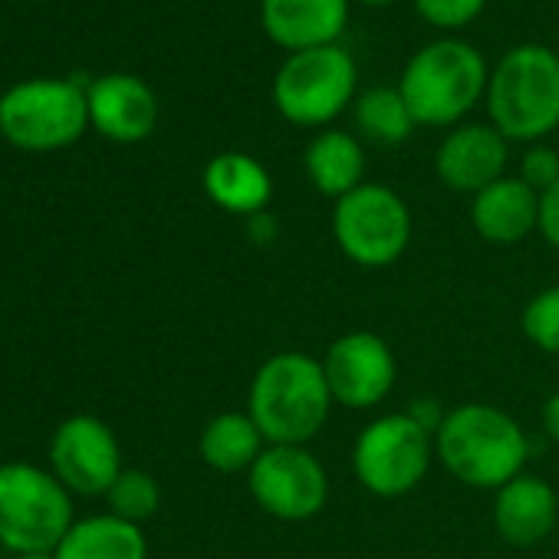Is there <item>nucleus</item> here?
<instances>
[{"label": "nucleus", "mask_w": 559, "mask_h": 559, "mask_svg": "<svg viewBox=\"0 0 559 559\" xmlns=\"http://www.w3.org/2000/svg\"><path fill=\"white\" fill-rule=\"evenodd\" d=\"M70 490L57 474L27 461L0 464V546L11 552H53L73 526Z\"/></svg>", "instance_id": "5"}, {"label": "nucleus", "mask_w": 559, "mask_h": 559, "mask_svg": "<svg viewBox=\"0 0 559 559\" xmlns=\"http://www.w3.org/2000/svg\"><path fill=\"white\" fill-rule=\"evenodd\" d=\"M204 191L217 207L257 217L273 198V178L257 158L243 152H221L204 168Z\"/></svg>", "instance_id": "18"}, {"label": "nucleus", "mask_w": 559, "mask_h": 559, "mask_svg": "<svg viewBox=\"0 0 559 559\" xmlns=\"http://www.w3.org/2000/svg\"><path fill=\"white\" fill-rule=\"evenodd\" d=\"M53 552L57 559H148V539L139 523L99 513L73 523Z\"/></svg>", "instance_id": "19"}, {"label": "nucleus", "mask_w": 559, "mask_h": 559, "mask_svg": "<svg viewBox=\"0 0 559 559\" xmlns=\"http://www.w3.org/2000/svg\"><path fill=\"white\" fill-rule=\"evenodd\" d=\"M493 129L510 142H536L559 126V57L549 47H513L487 83Z\"/></svg>", "instance_id": "3"}, {"label": "nucleus", "mask_w": 559, "mask_h": 559, "mask_svg": "<svg viewBox=\"0 0 559 559\" xmlns=\"http://www.w3.org/2000/svg\"><path fill=\"white\" fill-rule=\"evenodd\" d=\"M539 234L546 237L549 247L559 250V185L539 194Z\"/></svg>", "instance_id": "27"}, {"label": "nucleus", "mask_w": 559, "mask_h": 559, "mask_svg": "<svg viewBox=\"0 0 559 559\" xmlns=\"http://www.w3.org/2000/svg\"><path fill=\"white\" fill-rule=\"evenodd\" d=\"M356 63L343 47H320L290 53L273 80V103L280 116L317 129L333 122L356 96Z\"/></svg>", "instance_id": "7"}, {"label": "nucleus", "mask_w": 559, "mask_h": 559, "mask_svg": "<svg viewBox=\"0 0 559 559\" xmlns=\"http://www.w3.org/2000/svg\"><path fill=\"white\" fill-rule=\"evenodd\" d=\"M543 428L546 435L559 444V392H552L543 405Z\"/></svg>", "instance_id": "28"}, {"label": "nucleus", "mask_w": 559, "mask_h": 559, "mask_svg": "<svg viewBox=\"0 0 559 559\" xmlns=\"http://www.w3.org/2000/svg\"><path fill=\"white\" fill-rule=\"evenodd\" d=\"M559 516V497L552 484L536 474H520L493 497V526L513 546H533L546 539Z\"/></svg>", "instance_id": "16"}, {"label": "nucleus", "mask_w": 559, "mask_h": 559, "mask_svg": "<svg viewBox=\"0 0 559 559\" xmlns=\"http://www.w3.org/2000/svg\"><path fill=\"white\" fill-rule=\"evenodd\" d=\"M435 454L461 484L500 490L523 474L530 441L520 421L503 408L467 402L444 415L435 435Z\"/></svg>", "instance_id": "2"}, {"label": "nucleus", "mask_w": 559, "mask_h": 559, "mask_svg": "<svg viewBox=\"0 0 559 559\" xmlns=\"http://www.w3.org/2000/svg\"><path fill=\"white\" fill-rule=\"evenodd\" d=\"M50 464L67 490L96 497L106 493L122 474V451L103 418L73 415L53 431Z\"/></svg>", "instance_id": "12"}, {"label": "nucleus", "mask_w": 559, "mask_h": 559, "mask_svg": "<svg viewBox=\"0 0 559 559\" xmlns=\"http://www.w3.org/2000/svg\"><path fill=\"white\" fill-rule=\"evenodd\" d=\"M471 221L487 243H520L539 230V194L520 178H497L474 194Z\"/></svg>", "instance_id": "17"}, {"label": "nucleus", "mask_w": 559, "mask_h": 559, "mask_svg": "<svg viewBox=\"0 0 559 559\" xmlns=\"http://www.w3.org/2000/svg\"><path fill=\"white\" fill-rule=\"evenodd\" d=\"M487 83V63L471 44L438 40L408 60L399 93L418 126H451L477 106Z\"/></svg>", "instance_id": "4"}, {"label": "nucleus", "mask_w": 559, "mask_h": 559, "mask_svg": "<svg viewBox=\"0 0 559 559\" xmlns=\"http://www.w3.org/2000/svg\"><path fill=\"white\" fill-rule=\"evenodd\" d=\"M356 126L379 145H402L418 126L399 86H376L356 99Z\"/></svg>", "instance_id": "22"}, {"label": "nucleus", "mask_w": 559, "mask_h": 559, "mask_svg": "<svg viewBox=\"0 0 559 559\" xmlns=\"http://www.w3.org/2000/svg\"><path fill=\"white\" fill-rule=\"evenodd\" d=\"M362 4H372V8H382V4H392V0H362Z\"/></svg>", "instance_id": "30"}, {"label": "nucleus", "mask_w": 559, "mask_h": 559, "mask_svg": "<svg viewBox=\"0 0 559 559\" xmlns=\"http://www.w3.org/2000/svg\"><path fill=\"white\" fill-rule=\"evenodd\" d=\"M90 122L116 142H139L152 135L158 119L155 93L129 73H109L86 90Z\"/></svg>", "instance_id": "15"}, {"label": "nucleus", "mask_w": 559, "mask_h": 559, "mask_svg": "<svg viewBox=\"0 0 559 559\" xmlns=\"http://www.w3.org/2000/svg\"><path fill=\"white\" fill-rule=\"evenodd\" d=\"M90 122L86 93L70 80H31L0 96V132L27 152L76 142Z\"/></svg>", "instance_id": "9"}, {"label": "nucleus", "mask_w": 559, "mask_h": 559, "mask_svg": "<svg viewBox=\"0 0 559 559\" xmlns=\"http://www.w3.org/2000/svg\"><path fill=\"white\" fill-rule=\"evenodd\" d=\"M523 336L549 356H559V287L539 290L523 310Z\"/></svg>", "instance_id": "24"}, {"label": "nucleus", "mask_w": 559, "mask_h": 559, "mask_svg": "<svg viewBox=\"0 0 559 559\" xmlns=\"http://www.w3.org/2000/svg\"><path fill=\"white\" fill-rule=\"evenodd\" d=\"M323 372L336 405L366 412L389 399L399 379V362L382 336L356 330L333 340L323 359Z\"/></svg>", "instance_id": "11"}, {"label": "nucleus", "mask_w": 559, "mask_h": 559, "mask_svg": "<svg viewBox=\"0 0 559 559\" xmlns=\"http://www.w3.org/2000/svg\"><path fill=\"white\" fill-rule=\"evenodd\" d=\"M17 559H57V552H21Z\"/></svg>", "instance_id": "29"}, {"label": "nucleus", "mask_w": 559, "mask_h": 559, "mask_svg": "<svg viewBox=\"0 0 559 559\" xmlns=\"http://www.w3.org/2000/svg\"><path fill=\"white\" fill-rule=\"evenodd\" d=\"M520 181H526L536 194H546L559 185V155L546 145H533L520 162Z\"/></svg>", "instance_id": "26"}, {"label": "nucleus", "mask_w": 559, "mask_h": 559, "mask_svg": "<svg viewBox=\"0 0 559 559\" xmlns=\"http://www.w3.org/2000/svg\"><path fill=\"white\" fill-rule=\"evenodd\" d=\"M198 451L207 467L221 474H240L250 471L266 451V438L247 412H221L204 425Z\"/></svg>", "instance_id": "21"}, {"label": "nucleus", "mask_w": 559, "mask_h": 559, "mask_svg": "<svg viewBox=\"0 0 559 559\" xmlns=\"http://www.w3.org/2000/svg\"><path fill=\"white\" fill-rule=\"evenodd\" d=\"M507 165V139L493 126H461L454 129L438 155L435 171L451 191L477 194L497 178H503Z\"/></svg>", "instance_id": "14"}, {"label": "nucleus", "mask_w": 559, "mask_h": 559, "mask_svg": "<svg viewBox=\"0 0 559 559\" xmlns=\"http://www.w3.org/2000/svg\"><path fill=\"white\" fill-rule=\"evenodd\" d=\"M484 4H487V0H415L418 14L428 24L444 27V31L467 27L484 11Z\"/></svg>", "instance_id": "25"}, {"label": "nucleus", "mask_w": 559, "mask_h": 559, "mask_svg": "<svg viewBox=\"0 0 559 559\" xmlns=\"http://www.w3.org/2000/svg\"><path fill=\"white\" fill-rule=\"evenodd\" d=\"M106 497H109V513H116L129 523H142L158 513L162 487L145 471H122L116 477V484L106 490Z\"/></svg>", "instance_id": "23"}, {"label": "nucleus", "mask_w": 559, "mask_h": 559, "mask_svg": "<svg viewBox=\"0 0 559 559\" xmlns=\"http://www.w3.org/2000/svg\"><path fill=\"white\" fill-rule=\"evenodd\" d=\"M340 250L369 270L392 266L412 243V211L389 185H359L333 207Z\"/></svg>", "instance_id": "8"}, {"label": "nucleus", "mask_w": 559, "mask_h": 559, "mask_svg": "<svg viewBox=\"0 0 559 559\" xmlns=\"http://www.w3.org/2000/svg\"><path fill=\"white\" fill-rule=\"evenodd\" d=\"M435 435L425 431L408 412L382 415L366 425L353 448V471L376 497L412 493L431 467Z\"/></svg>", "instance_id": "6"}, {"label": "nucleus", "mask_w": 559, "mask_h": 559, "mask_svg": "<svg viewBox=\"0 0 559 559\" xmlns=\"http://www.w3.org/2000/svg\"><path fill=\"white\" fill-rule=\"evenodd\" d=\"M307 178L310 185L326 194V198H346L349 191H356L366 175V152L359 145L356 135L349 132H340V129H330V132H320L310 148H307Z\"/></svg>", "instance_id": "20"}, {"label": "nucleus", "mask_w": 559, "mask_h": 559, "mask_svg": "<svg viewBox=\"0 0 559 559\" xmlns=\"http://www.w3.org/2000/svg\"><path fill=\"white\" fill-rule=\"evenodd\" d=\"M349 21V0H263L260 24L290 53L333 47Z\"/></svg>", "instance_id": "13"}, {"label": "nucleus", "mask_w": 559, "mask_h": 559, "mask_svg": "<svg viewBox=\"0 0 559 559\" xmlns=\"http://www.w3.org/2000/svg\"><path fill=\"white\" fill-rule=\"evenodd\" d=\"M253 503L273 520L304 523L313 520L330 497V474L323 461L297 444H266L247 471Z\"/></svg>", "instance_id": "10"}, {"label": "nucleus", "mask_w": 559, "mask_h": 559, "mask_svg": "<svg viewBox=\"0 0 559 559\" xmlns=\"http://www.w3.org/2000/svg\"><path fill=\"white\" fill-rule=\"evenodd\" d=\"M333 405L323 362L297 349L270 356L253 372L247 395V415L257 421L266 444L307 448V441L323 431Z\"/></svg>", "instance_id": "1"}]
</instances>
